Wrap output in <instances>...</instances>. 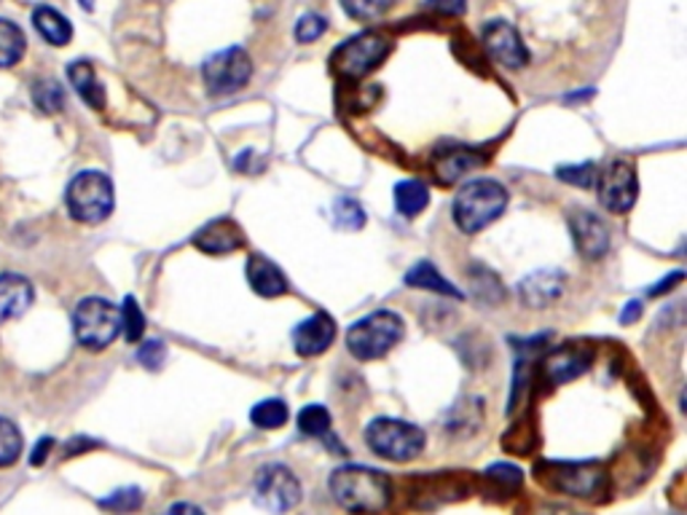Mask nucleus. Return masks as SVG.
<instances>
[{"label": "nucleus", "mask_w": 687, "mask_h": 515, "mask_svg": "<svg viewBox=\"0 0 687 515\" xmlns=\"http://www.w3.org/2000/svg\"><path fill=\"white\" fill-rule=\"evenodd\" d=\"M642 312H645V303H642L640 298H631L626 307H623L621 322H623V325H634V322L642 318Z\"/></svg>", "instance_id": "40"}, {"label": "nucleus", "mask_w": 687, "mask_h": 515, "mask_svg": "<svg viewBox=\"0 0 687 515\" xmlns=\"http://www.w3.org/2000/svg\"><path fill=\"white\" fill-rule=\"evenodd\" d=\"M425 430L411 425V421L379 417L365 427V443L376 457L389 459V462H411L422 454Z\"/></svg>", "instance_id": "5"}, {"label": "nucleus", "mask_w": 687, "mask_h": 515, "mask_svg": "<svg viewBox=\"0 0 687 515\" xmlns=\"http://www.w3.org/2000/svg\"><path fill=\"white\" fill-rule=\"evenodd\" d=\"M331 494L350 513H379L393 500V486L379 470L346 464L331 473Z\"/></svg>", "instance_id": "1"}, {"label": "nucleus", "mask_w": 687, "mask_h": 515, "mask_svg": "<svg viewBox=\"0 0 687 515\" xmlns=\"http://www.w3.org/2000/svg\"><path fill=\"white\" fill-rule=\"evenodd\" d=\"M33 24L39 30V35L52 46H67L73 41V24L65 14L52 6H39L33 11Z\"/></svg>", "instance_id": "24"}, {"label": "nucleus", "mask_w": 687, "mask_h": 515, "mask_svg": "<svg viewBox=\"0 0 687 515\" xmlns=\"http://www.w3.org/2000/svg\"><path fill=\"white\" fill-rule=\"evenodd\" d=\"M593 363V350L588 344H578V341H569V344L559 346L550 355L543 360V382L548 387H559V384L572 382L580 374H586L588 365Z\"/></svg>", "instance_id": "13"}, {"label": "nucleus", "mask_w": 687, "mask_h": 515, "mask_svg": "<svg viewBox=\"0 0 687 515\" xmlns=\"http://www.w3.org/2000/svg\"><path fill=\"white\" fill-rule=\"evenodd\" d=\"M328 30V20L320 14H303L296 22V41L299 43H314L318 39H323V33Z\"/></svg>", "instance_id": "37"}, {"label": "nucleus", "mask_w": 687, "mask_h": 515, "mask_svg": "<svg viewBox=\"0 0 687 515\" xmlns=\"http://www.w3.org/2000/svg\"><path fill=\"white\" fill-rule=\"evenodd\" d=\"M339 3H342V11L350 20L374 22L393 9L395 0H339Z\"/></svg>", "instance_id": "32"}, {"label": "nucleus", "mask_w": 687, "mask_h": 515, "mask_svg": "<svg viewBox=\"0 0 687 515\" xmlns=\"http://www.w3.org/2000/svg\"><path fill=\"white\" fill-rule=\"evenodd\" d=\"M569 234H572L575 250L586 260H602L610 253V228L588 210H575L569 215Z\"/></svg>", "instance_id": "14"}, {"label": "nucleus", "mask_w": 687, "mask_h": 515, "mask_svg": "<svg viewBox=\"0 0 687 515\" xmlns=\"http://www.w3.org/2000/svg\"><path fill=\"white\" fill-rule=\"evenodd\" d=\"M204 86L213 97H226L239 92L253 78V60L243 46H228L210 54L202 65Z\"/></svg>", "instance_id": "9"}, {"label": "nucleus", "mask_w": 687, "mask_h": 515, "mask_svg": "<svg viewBox=\"0 0 687 515\" xmlns=\"http://www.w3.org/2000/svg\"><path fill=\"white\" fill-rule=\"evenodd\" d=\"M138 360H140V365H146V368H151V371L162 368L164 360H167L164 341H159V339L146 341V344H142L138 350Z\"/></svg>", "instance_id": "38"}, {"label": "nucleus", "mask_w": 687, "mask_h": 515, "mask_svg": "<svg viewBox=\"0 0 687 515\" xmlns=\"http://www.w3.org/2000/svg\"><path fill=\"white\" fill-rule=\"evenodd\" d=\"M28 52V39L17 22L0 17V67H14Z\"/></svg>", "instance_id": "26"}, {"label": "nucleus", "mask_w": 687, "mask_h": 515, "mask_svg": "<svg viewBox=\"0 0 687 515\" xmlns=\"http://www.w3.org/2000/svg\"><path fill=\"white\" fill-rule=\"evenodd\" d=\"M336 333L339 328L331 314L318 312L293 328V346L301 357H318L336 341Z\"/></svg>", "instance_id": "15"}, {"label": "nucleus", "mask_w": 687, "mask_h": 515, "mask_svg": "<svg viewBox=\"0 0 687 515\" xmlns=\"http://www.w3.org/2000/svg\"><path fill=\"white\" fill-rule=\"evenodd\" d=\"M35 290L22 275H0V322L22 318L33 303Z\"/></svg>", "instance_id": "20"}, {"label": "nucleus", "mask_w": 687, "mask_h": 515, "mask_svg": "<svg viewBox=\"0 0 687 515\" xmlns=\"http://www.w3.org/2000/svg\"><path fill=\"white\" fill-rule=\"evenodd\" d=\"M507 189L494 178H479L462 185L460 194L454 196L451 204V215L460 232L479 234L486 226H492L507 207Z\"/></svg>", "instance_id": "2"}, {"label": "nucleus", "mask_w": 687, "mask_h": 515, "mask_svg": "<svg viewBox=\"0 0 687 515\" xmlns=\"http://www.w3.org/2000/svg\"><path fill=\"white\" fill-rule=\"evenodd\" d=\"M481 41H484L489 57L497 62V65L507 67V71H518V67L529 65V49H526L522 33L511 22H486L484 30H481Z\"/></svg>", "instance_id": "12"}, {"label": "nucleus", "mask_w": 687, "mask_h": 515, "mask_svg": "<svg viewBox=\"0 0 687 515\" xmlns=\"http://www.w3.org/2000/svg\"><path fill=\"white\" fill-rule=\"evenodd\" d=\"M200 513V507H194V505H172L170 507V513Z\"/></svg>", "instance_id": "44"}, {"label": "nucleus", "mask_w": 687, "mask_h": 515, "mask_svg": "<svg viewBox=\"0 0 687 515\" xmlns=\"http://www.w3.org/2000/svg\"><path fill=\"white\" fill-rule=\"evenodd\" d=\"M253 494H256V502L266 511L285 513L290 507H296L301 502V481L296 478L293 470L288 464L271 462L264 464L261 470L256 473V481H253Z\"/></svg>", "instance_id": "10"}, {"label": "nucleus", "mask_w": 687, "mask_h": 515, "mask_svg": "<svg viewBox=\"0 0 687 515\" xmlns=\"http://www.w3.org/2000/svg\"><path fill=\"white\" fill-rule=\"evenodd\" d=\"M427 9L438 11V14H446V17H460V14H465L468 0H427Z\"/></svg>", "instance_id": "39"}, {"label": "nucleus", "mask_w": 687, "mask_h": 515, "mask_svg": "<svg viewBox=\"0 0 687 515\" xmlns=\"http://www.w3.org/2000/svg\"><path fill=\"white\" fill-rule=\"evenodd\" d=\"M683 277H685V271H674V275H668V277H664V282H658L655 285V288H650V296H661V293H668V290L674 288V285H679L683 282Z\"/></svg>", "instance_id": "42"}, {"label": "nucleus", "mask_w": 687, "mask_h": 515, "mask_svg": "<svg viewBox=\"0 0 687 515\" xmlns=\"http://www.w3.org/2000/svg\"><path fill=\"white\" fill-rule=\"evenodd\" d=\"M89 446H97L95 440H86V438H78V440H71V443L65 446V457H73V454H84V449H89Z\"/></svg>", "instance_id": "43"}, {"label": "nucleus", "mask_w": 687, "mask_h": 515, "mask_svg": "<svg viewBox=\"0 0 687 515\" xmlns=\"http://www.w3.org/2000/svg\"><path fill=\"white\" fill-rule=\"evenodd\" d=\"M52 449H54V440L52 438H41L39 443H35L33 454H30V464H35V468H39V464L46 462L49 451H52Z\"/></svg>", "instance_id": "41"}, {"label": "nucleus", "mask_w": 687, "mask_h": 515, "mask_svg": "<svg viewBox=\"0 0 687 515\" xmlns=\"http://www.w3.org/2000/svg\"><path fill=\"white\" fill-rule=\"evenodd\" d=\"M567 275L561 269H537L518 282V296L529 309H546L565 293Z\"/></svg>", "instance_id": "16"}, {"label": "nucleus", "mask_w": 687, "mask_h": 515, "mask_svg": "<svg viewBox=\"0 0 687 515\" xmlns=\"http://www.w3.org/2000/svg\"><path fill=\"white\" fill-rule=\"evenodd\" d=\"M250 421L258 430H277L288 421V403L280 400V397H266V400L253 406Z\"/></svg>", "instance_id": "28"}, {"label": "nucleus", "mask_w": 687, "mask_h": 515, "mask_svg": "<svg viewBox=\"0 0 687 515\" xmlns=\"http://www.w3.org/2000/svg\"><path fill=\"white\" fill-rule=\"evenodd\" d=\"M33 103L39 105L43 114H60L65 108V89L54 78H39L30 89Z\"/></svg>", "instance_id": "29"}, {"label": "nucleus", "mask_w": 687, "mask_h": 515, "mask_svg": "<svg viewBox=\"0 0 687 515\" xmlns=\"http://www.w3.org/2000/svg\"><path fill=\"white\" fill-rule=\"evenodd\" d=\"M73 333L84 350H108L121 333V312L108 298H84L73 312Z\"/></svg>", "instance_id": "6"}, {"label": "nucleus", "mask_w": 687, "mask_h": 515, "mask_svg": "<svg viewBox=\"0 0 687 515\" xmlns=\"http://www.w3.org/2000/svg\"><path fill=\"white\" fill-rule=\"evenodd\" d=\"M247 282H250L253 293L261 298H280L288 293L290 282L285 277V271L275 260H269L266 256H250L247 258Z\"/></svg>", "instance_id": "19"}, {"label": "nucleus", "mask_w": 687, "mask_h": 515, "mask_svg": "<svg viewBox=\"0 0 687 515\" xmlns=\"http://www.w3.org/2000/svg\"><path fill=\"white\" fill-rule=\"evenodd\" d=\"M404 318L389 312V309H379V312H371L368 318L350 325V331H346V350L352 352V357L368 363V360H379L389 350H395L400 339H404Z\"/></svg>", "instance_id": "3"}, {"label": "nucleus", "mask_w": 687, "mask_h": 515, "mask_svg": "<svg viewBox=\"0 0 687 515\" xmlns=\"http://www.w3.org/2000/svg\"><path fill=\"white\" fill-rule=\"evenodd\" d=\"M142 505V492L138 486H127L114 492L110 496L100 500L103 511H114V513H129V511H138Z\"/></svg>", "instance_id": "36"}, {"label": "nucleus", "mask_w": 687, "mask_h": 515, "mask_svg": "<svg viewBox=\"0 0 687 515\" xmlns=\"http://www.w3.org/2000/svg\"><path fill=\"white\" fill-rule=\"evenodd\" d=\"M245 245L243 228L232 218H218L204 223L200 232L194 234L196 250L207 253V256H226V253L239 250Z\"/></svg>", "instance_id": "17"}, {"label": "nucleus", "mask_w": 687, "mask_h": 515, "mask_svg": "<svg viewBox=\"0 0 687 515\" xmlns=\"http://www.w3.org/2000/svg\"><path fill=\"white\" fill-rule=\"evenodd\" d=\"M119 312H121V333H124V339H127L129 344H138V341L142 339V333H146V318H142L140 303L135 301L132 296H127V298H124Z\"/></svg>", "instance_id": "33"}, {"label": "nucleus", "mask_w": 687, "mask_h": 515, "mask_svg": "<svg viewBox=\"0 0 687 515\" xmlns=\"http://www.w3.org/2000/svg\"><path fill=\"white\" fill-rule=\"evenodd\" d=\"M548 336H532V339H513V352H516V360H513V387H511V400H507V411L513 414V408L518 406L522 400L526 382H529V363L532 355L546 344Z\"/></svg>", "instance_id": "21"}, {"label": "nucleus", "mask_w": 687, "mask_h": 515, "mask_svg": "<svg viewBox=\"0 0 687 515\" xmlns=\"http://www.w3.org/2000/svg\"><path fill=\"white\" fill-rule=\"evenodd\" d=\"M333 223L342 232H361L365 226V210L361 207V202L352 196H339L333 202Z\"/></svg>", "instance_id": "30"}, {"label": "nucleus", "mask_w": 687, "mask_h": 515, "mask_svg": "<svg viewBox=\"0 0 687 515\" xmlns=\"http://www.w3.org/2000/svg\"><path fill=\"white\" fill-rule=\"evenodd\" d=\"M481 164H484V157L465 146L441 148V151H436V157H432V172H436V178L446 185L457 183V180L465 178L468 172L479 170Z\"/></svg>", "instance_id": "18"}, {"label": "nucleus", "mask_w": 687, "mask_h": 515, "mask_svg": "<svg viewBox=\"0 0 687 515\" xmlns=\"http://www.w3.org/2000/svg\"><path fill=\"white\" fill-rule=\"evenodd\" d=\"M597 191L607 213H629L636 204V196H640V180H636L634 164L629 159H612L597 175Z\"/></svg>", "instance_id": "11"}, {"label": "nucleus", "mask_w": 687, "mask_h": 515, "mask_svg": "<svg viewBox=\"0 0 687 515\" xmlns=\"http://www.w3.org/2000/svg\"><path fill=\"white\" fill-rule=\"evenodd\" d=\"M406 285L408 288H419V290H430V293H441L454 298V301H462V290H457L454 285L446 279L441 271L436 269V264L430 260H417L411 269L406 271Z\"/></svg>", "instance_id": "22"}, {"label": "nucleus", "mask_w": 687, "mask_h": 515, "mask_svg": "<svg viewBox=\"0 0 687 515\" xmlns=\"http://www.w3.org/2000/svg\"><path fill=\"white\" fill-rule=\"evenodd\" d=\"M78 3H82L86 11H92V9H95V0H78Z\"/></svg>", "instance_id": "45"}, {"label": "nucleus", "mask_w": 687, "mask_h": 515, "mask_svg": "<svg viewBox=\"0 0 687 515\" xmlns=\"http://www.w3.org/2000/svg\"><path fill=\"white\" fill-rule=\"evenodd\" d=\"M67 78H71L76 95L82 97L89 108L95 110L105 108V89L100 86V81H97L95 67H92L89 62L86 60L71 62V65H67Z\"/></svg>", "instance_id": "23"}, {"label": "nucleus", "mask_w": 687, "mask_h": 515, "mask_svg": "<svg viewBox=\"0 0 687 515\" xmlns=\"http://www.w3.org/2000/svg\"><path fill=\"white\" fill-rule=\"evenodd\" d=\"M389 49H393V41L385 33H379V30H365V33H357L355 39L342 43L333 52L331 65L339 76L363 78L382 65Z\"/></svg>", "instance_id": "8"}, {"label": "nucleus", "mask_w": 687, "mask_h": 515, "mask_svg": "<svg viewBox=\"0 0 687 515\" xmlns=\"http://www.w3.org/2000/svg\"><path fill=\"white\" fill-rule=\"evenodd\" d=\"M67 213L73 221L86 223V226H97V223L108 221L114 213L116 194L110 178L100 170H84L67 183L65 191Z\"/></svg>", "instance_id": "4"}, {"label": "nucleus", "mask_w": 687, "mask_h": 515, "mask_svg": "<svg viewBox=\"0 0 687 515\" xmlns=\"http://www.w3.org/2000/svg\"><path fill=\"white\" fill-rule=\"evenodd\" d=\"M537 475L546 486L578 500H597L607 492V473L599 462H543Z\"/></svg>", "instance_id": "7"}, {"label": "nucleus", "mask_w": 687, "mask_h": 515, "mask_svg": "<svg viewBox=\"0 0 687 515\" xmlns=\"http://www.w3.org/2000/svg\"><path fill=\"white\" fill-rule=\"evenodd\" d=\"M299 432L307 438H331V411H328L325 406H320V403H309V406H303L299 411Z\"/></svg>", "instance_id": "27"}, {"label": "nucleus", "mask_w": 687, "mask_h": 515, "mask_svg": "<svg viewBox=\"0 0 687 515\" xmlns=\"http://www.w3.org/2000/svg\"><path fill=\"white\" fill-rule=\"evenodd\" d=\"M395 196V210L406 218H417L419 213H425L427 204H430V189L417 178L400 180L393 191Z\"/></svg>", "instance_id": "25"}, {"label": "nucleus", "mask_w": 687, "mask_h": 515, "mask_svg": "<svg viewBox=\"0 0 687 515\" xmlns=\"http://www.w3.org/2000/svg\"><path fill=\"white\" fill-rule=\"evenodd\" d=\"M556 175H559L569 185H578V189H591V185H597L599 167L593 164V161H583V164H567V167H559V170H556Z\"/></svg>", "instance_id": "34"}, {"label": "nucleus", "mask_w": 687, "mask_h": 515, "mask_svg": "<svg viewBox=\"0 0 687 515\" xmlns=\"http://www.w3.org/2000/svg\"><path fill=\"white\" fill-rule=\"evenodd\" d=\"M486 481H492L494 486L503 489V492H516L522 486L524 475L516 464H507V462H497L492 468H486Z\"/></svg>", "instance_id": "35"}, {"label": "nucleus", "mask_w": 687, "mask_h": 515, "mask_svg": "<svg viewBox=\"0 0 687 515\" xmlns=\"http://www.w3.org/2000/svg\"><path fill=\"white\" fill-rule=\"evenodd\" d=\"M22 432L11 419L0 417V468H11L22 457Z\"/></svg>", "instance_id": "31"}]
</instances>
